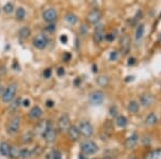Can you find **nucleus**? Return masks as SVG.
Instances as JSON below:
<instances>
[{
	"label": "nucleus",
	"mask_w": 161,
	"mask_h": 159,
	"mask_svg": "<svg viewBox=\"0 0 161 159\" xmlns=\"http://www.w3.org/2000/svg\"><path fill=\"white\" fill-rule=\"evenodd\" d=\"M19 126H21V118L19 116L15 115L10 118V121L8 122L7 125V132L11 136H14L18 132L19 130Z\"/></svg>",
	"instance_id": "f257e3e1"
},
{
	"label": "nucleus",
	"mask_w": 161,
	"mask_h": 159,
	"mask_svg": "<svg viewBox=\"0 0 161 159\" xmlns=\"http://www.w3.org/2000/svg\"><path fill=\"white\" fill-rule=\"evenodd\" d=\"M16 92H17V84L16 83H11L8 87L5 88L4 92H3L2 100L7 103L11 102L14 99V97H15Z\"/></svg>",
	"instance_id": "f03ea898"
},
{
	"label": "nucleus",
	"mask_w": 161,
	"mask_h": 159,
	"mask_svg": "<svg viewBox=\"0 0 161 159\" xmlns=\"http://www.w3.org/2000/svg\"><path fill=\"white\" fill-rule=\"evenodd\" d=\"M98 151V145L94 141L86 140L81 144V152L83 155H92Z\"/></svg>",
	"instance_id": "7ed1b4c3"
},
{
	"label": "nucleus",
	"mask_w": 161,
	"mask_h": 159,
	"mask_svg": "<svg viewBox=\"0 0 161 159\" xmlns=\"http://www.w3.org/2000/svg\"><path fill=\"white\" fill-rule=\"evenodd\" d=\"M79 134L84 136L85 138H90L92 136V134H94V127H92V125L89 122L83 121L81 122V124L79 126Z\"/></svg>",
	"instance_id": "20e7f679"
},
{
	"label": "nucleus",
	"mask_w": 161,
	"mask_h": 159,
	"mask_svg": "<svg viewBox=\"0 0 161 159\" xmlns=\"http://www.w3.org/2000/svg\"><path fill=\"white\" fill-rule=\"evenodd\" d=\"M90 104L92 105H100L101 103L104 101V94H103L101 90H96V92H92L89 95L88 98Z\"/></svg>",
	"instance_id": "39448f33"
},
{
	"label": "nucleus",
	"mask_w": 161,
	"mask_h": 159,
	"mask_svg": "<svg viewBox=\"0 0 161 159\" xmlns=\"http://www.w3.org/2000/svg\"><path fill=\"white\" fill-rule=\"evenodd\" d=\"M70 128V117L67 113L62 114L58 121V131L59 132H66Z\"/></svg>",
	"instance_id": "423d86ee"
},
{
	"label": "nucleus",
	"mask_w": 161,
	"mask_h": 159,
	"mask_svg": "<svg viewBox=\"0 0 161 159\" xmlns=\"http://www.w3.org/2000/svg\"><path fill=\"white\" fill-rule=\"evenodd\" d=\"M32 43L36 49L43 50V49H45L47 43H49V39H47L46 36H44V34H38L37 37H34Z\"/></svg>",
	"instance_id": "0eeeda50"
},
{
	"label": "nucleus",
	"mask_w": 161,
	"mask_h": 159,
	"mask_svg": "<svg viewBox=\"0 0 161 159\" xmlns=\"http://www.w3.org/2000/svg\"><path fill=\"white\" fill-rule=\"evenodd\" d=\"M49 126H51V123L49 121H40L38 124H37L36 128H34V134L36 136H43L44 132L47 130Z\"/></svg>",
	"instance_id": "6e6552de"
},
{
	"label": "nucleus",
	"mask_w": 161,
	"mask_h": 159,
	"mask_svg": "<svg viewBox=\"0 0 161 159\" xmlns=\"http://www.w3.org/2000/svg\"><path fill=\"white\" fill-rule=\"evenodd\" d=\"M43 20L47 23H54L57 20V12L55 9H47L42 14Z\"/></svg>",
	"instance_id": "1a4fd4ad"
},
{
	"label": "nucleus",
	"mask_w": 161,
	"mask_h": 159,
	"mask_svg": "<svg viewBox=\"0 0 161 159\" xmlns=\"http://www.w3.org/2000/svg\"><path fill=\"white\" fill-rule=\"evenodd\" d=\"M42 136H43L44 140H45L47 143H53V142L55 141V139H56V130H55L52 126H49V128H47V130L44 132V134Z\"/></svg>",
	"instance_id": "9d476101"
},
{
	"label": "nucleus",
	"mask_w": 161,
	"mask_h": 159,
	"mask_svg": "<svg viewBox=\"0 0 161 159\" xmlns=\"http://www.w3.org/2000/svg\"><path fill=\"white\" fill-rule=\"evenodd\" d=\"M101 12L99 10H94L87 15V22L89 24H97L101 20Z\"/></svg>",
	"instance_id": "9b49d317"
},
{
	"label": "nucleus",
	"mask_w": 161,
	"mask_h": 159,
	"mask_svg": "<svg viewBox=\"0 0 161 159\" xmlns=\"http://www.w3.org/2000/svg\"><path fill=\"white\" fill-rule=\"evenodd\" d=\"M138 142H139V136L136 134H133L132 136H130L126 140V143H125L126 148H128V149L133 148V147L138 144Z\"/></svg>",
	"instance_id": "f8f14e48"
},
{
	"label": "nucleus",
	"mask_w": 161,
	"mask_h": 159,
	"mask_svg": "<svg viewBox=\"0 0 161 159\" xmlns=\"http://www.w3.org/2000/svg\"><path fill=\"white\" fill-rule=\"evenodd\" d=\"M140 102H141V104L143 105V106L147 108V106H151V105L153 104L154 98H153V96H151V94H143V95L141 96V98H140Z\"/></svg>",
	"instance_id": "ddd939ff"
},
{
	"label": "nucleus",
	"mask_w": 161,
	"mask_h": 159,
	"mask_svg": "<svg viewBox=\"0 0 161 159\" xmlns=\"http://www.w3.org/2000/svg\"><path fill=\"white\" fill-rule=\"evenodd\" d=\"M68 136L72 141H77L79 138V128L75 126H70V128L68 129Z\"/></svg>",
	"instance_id": "4468645a"
},
{
	"label": "nucleus",
	"mask_w": 161,
	"mask_h": 159,
	"mask_svg": "<svg viewBox=\"0 0 161 159\" xmlns=\"http://www.w3.org/2000/svg\"><path fill=\"white\" fill-rule=\"evenodd\" d=\"M42 116V110L40 106H38V105H36V106H33L32 109L30 110V112H29V117L31 118V119H39V118Z\"/></svg>",
	"instance_id": "2eb2a0df"
},
{
	"label": "nucleus",
	"mask_w": 161,
	"mask_h": 159,
	"mask_svg": "<svg viewBox=\"0 0 161 159\" xmlns=\"http://www.w3.org/2000/svg\"><path fill=\"white\" fill-rule=\"evenodd\" d=\"M104 38H105V34H104V32H103V29L101 28V27L96 29L95 34H94V41H95L96 43L99 44L103 41V39Z\"/></svg>",
	"instance_id": "dca6fc26"
},
{
	"label": "nucleus",
	"mask_w": 161,
	"mask_h": 159,
	"mask_svg": "<svg viewBox=\"0 0 161 159\" xmlns=\"http://www.w3.org/2000/svg\"><path fill=\"white\" fill-rule=\"evenodd\" d=\"M11 146L8 142H1L0 143V154L4 157H8L10 155Z\"/></svg>",
	"instance_id": "f3484780"
},
{
	"label": "nucleus",
	"mask_w": 161,
	"mask_h": 159,
	"mask_svg": "<svg viewBox=\"0 0 161 159\" xmlns=\"http://www.w3.org/2000/svg\"><path fill=\"white\" fill-rule=\"evenodd\" d=\"M145 159H161V148L148 152L145 155Z\"/></svg>",
	"instance_id": "a211bd4d"
},
{
	"label": "nucleus",
	"mask_w": 161,
	"mask_h": 159,
	"mask_svg": "<svg viewBox=\"0 0 161 159\" xmlns=\"http://www.w3.org/2000/svg\"><path fill=\"white\" fill-rule=\"evenodd\" d=\"M129 47H130V39L128 36H125L121 39V50L125 54H127L129 51Z\"/></svg>",
	"instance_id": "6ab92c4d"
},
{
	"label": "nucleus",
	"mask_w": 161,
	"mask_h": 159,
	"mask_svg": "<svg viewBox=\"0 0 161 159\" xmlns=\"http://www.w3.org/2000/svg\"><path fill=\"white\" fill-rule=\"evenodd\" d=\"M116 125L118 126V127H120V128H124V127H126L127 126V124H128V119L126 118V116L124 115H118L117 117H116V121H115Z\"/></svg>",
	"instance_id": "aec40b11"
},
{
	"label": "nucleus",
	"mask_w": 161,
	"mask_h": 159,
	"mask_svg": "<svg viewBox=\"0 0 161 159\" xmlns=\"http://www.w3.org/2000/svg\"><path fill=\"white\" fill-rule=\"evenodd\" d=\"M109 83H110V79H109V76H106V75H100L97 79V84L99 85V86H101V87L107 86Z\"/></svg>",
	"instance_id": "412c9836"
},
{
	"label": "nucleus",
	"mask_w": 161,
	"mask_h": 159,
	"mask_svg": "<svg viewBox=\"0 0 161 159\" xmlns=\"http://www.w3.org/2000/svg\"><path fill=\"white\" fill-rule=\"evenodd\" d=\"M64 20L69 25H75L77 23V17L73 14V13H68L66 16H64Z\"/></svg>",
	"instance_id": "4be33fe9"
},
{
	"label": "nucleus",
	"mask_w": 161,
	"mask_h": 159,
	"mask_svg": "<svg viewBox=\"0 0 161 159\" xmlns=\"http://www.w3.org/2000/svg\"><path fill=\"white\" fill-rule=\"evenodd\" d=\"M145 122H146V124H147V125L153 126V125H155L157 122H158V117H157V116L155 115L154 113H151V114H148V115L146 116Z\"/></svg>",
	"instance_id": "5701e85b"
},
{
	"label": "nucleus",
	"mask_w": 161,
	"mask_h": 159,
	"mask_svg": "<svg viewBox=\"0 0 161 159\" xmlns=\"http://www.w3.org/2000/svg\"><path fill=\"white\" fill-rule=\"evenodd\" d=\"M139 108H140V105H139V103L136 102V101H130V102L128 103V111L130 112V113H136L139 111Z\"/></svg>",
	"instance_id": "b1692460"
},
{
	"label": "nucleus",
	"mask_w": 161,
	"mask_h": 159,
	"mask_svg": "<svg viewBox=\"0 0 161 159\" xmlns=\"http://www.w3.org/2000/svg\"><path fill=\"white\" fill-rule=\"evenodd\" d=\"M32 139H33L32 132H31V131H26L25 134H23V136H22V142L25 144L30 143V142L32 141Z\"/></svg>",
	"instance_id": "393cba45"
},
{
	"label": "nucleus",
	"mask_w": 161,
	"mask_h": 159,
	"mask_svg": "<svg viewBox=\"0 0 161 159\" xmlns=\"http://www.w3.org/2000/svg\"><path fill=\"white\" fill-rule=\"evenodd\" d=\"M143 34H144V25H139L138 28H136V40L139 41L141 39L143 38Z\"/></svg>",
	"instance_id": "a878e982"
},
{
	"label": "nucleus",
	"mask_w": 161,
	"mask_h": 159,
	"mask_svg": "<svg viewBox=\"0 0 161 159\" xmlns=\"http://www.w3.org/2000/svg\"><path fill=\"white\" fill-rule=\"evenodd\" d=\"M31 31L30 29H29V27H23V28H21V30H19V37L23 39H26L28 38L29 36H30Z\"/></svg>",
	"instance_id": "bb28decb"
},
{
	"label": "nucleus",
	"mask_w": 161,
	"mask_h": 159,
	"mask_svg": "<svg viewBox=\"0 0 161 159\" xmlns=\"http://www.w3.org/2000/svg\"><path fill=\"white\" fill-rule=\"evenodd\" d=\"M31 156H32V152L28 148H23V149H21V152H19V157L23 159L29 158V157H31Z\"/></svg>",
	"instance_id": "cd10ccee"
},
{
	"label": "nucleus",
	"mask_w": 161,
	"mask_h": 159,
	"mask_svg": "<svg viewBox=\"0 0 161 159\" xmlns=\"http://www.w3.org/2000/svg\"><path fill=\"white\" fill-rule=\"evenodd\" d=\"M26 15V11L24 8H18L16 10V18H17L18 21H23L24 18H25Z\"/></svg>",
	"instance_id": "c85d7f7f"
},
{
	"label": "nucleus",
	"mask_w": 161,
	"mask_h": 159,
	"mask_svg": "<svg viewBox=\"0 0 161 159\" xmlns=\"http://www.w3.org/2000/svg\"><path fill=\"white\" fill-rule=\"evenodd\" d=\"M19 149H18V147L16 146H11V149H10V155L9 156L12 157V158H17V157H19Z\"/></svg>",
	"instance_id": "c756f323"
},
{
	"label": "nucleus",
	"mask_w": 161,
	"mask_h": 159,
	"mask_svg": "<svg viewBox=\"0 0 161 159\" xmlns=\"http://www.w3.org/2000/svg\"><path fill=\"white\" fill-rule=\"evenodd\" d=\"M13 9H14V7H13L12 3L8 2V3H5L4 7H3V12L7 13V14H10V13L13 12Z\"/></svg>",
	"instance_id": "7c9ffc66"
},
{
	"label": "nucleus",
	"mask_w": 161,
	"mask_h": 159,
	"mask_svg": "<svg viewBox=\"0 0 161 159\" xmlns=\"http://www.w3.org/2000/svg\"><path fill=\"white\" fill-rule=\"evenodd\" d=\"M22 103V99L21 98H17L16 100H14L12 102V104H11V106H10V110H12V111H15L16 109L19 106V104Z\"/></svg>",
	"instance_id": "2f4dec72"
},
{
	"label": "nucleus",
	"mask_w": 161,
	"mask_h": 159,
	"mask_svg": "<svg viewBox=\"0 0 161 159\" xmlns=\"http://www.w3.org/2000/svg\"><path fill=\"white\" fill-rule=\"evenodd\" d=\"M51 159H62V156L59 151H53L51 155Z\"/></svg>",
	"instance_id": "473e14b6"
},
{
	"label": "nucleus",
	"mask_w": 161,
	"mask_h": 159,
	"mask_svg": "<svg viewBox=\"0 0 161 159\" xmlns=\"http://www.w3.org/2000/svg\"><path fill=\"white\" fill-rule=\"evenodd\" d=\"M45 30L46 31H49V32H54V31L56 30V27H55V25H49L47 27L45 28Z\"/></svg>",
	"instance_id": "72a5a7b5"
},
{
	"label": "nucleus",
	"mask_w": 161,
	"mask_h": 159,
	"mask_svg": "<svg viewBox=\"0 0 161 159\" xmlns=\"http://www.w3.org/2000/svg\"><path fill=\"white\" fill-rule=\"evenodd\" d=\"M118 58V53L117 52H112L110 55V59L111 60H116Z\"/></svg>",
	"instance_id": "f704fd0d"
},
{
	"label": "nucleus",
	"mask_w": 161,
	"mask_h": 159,
	"mask_svg": "<svg viewBox=\"0 0 161 159\" xmlns=\"http://www.w3.org/2000/svg\"><path fill=\"white\" fill-rule=\"evenodd\" d=\"M51 74H52V70L51 69H46L45 71L43 72V75H44V77H45V79H49V77L51 76Z\"/></svg>",
	"instance_id": "c9c22d12"
},
{
	"label": "nucleus",
	"mask_w": 161,
	"mask_h": 159,
	"mask_svg": "<svg viewBox=\"0 0 161 159\" xmlns=\"http://www.w3.org/2000/svg\"><path fill=\"white\" fill-rule=\"evenodd\" d=\"M64 73H66V71H64V68H58V70H57V75L58 76H64Z\"/></svg>",
	"instance_id": "e433bc0d"
},
{
	"label": "nucleus",
	"mask_w": 161,
	"mask_h": 159,
	"mask_svg": "<svg viewBox=\"0 0 161 159\" xmlns=\"http://www.w3.org/2000/svg\"><path fill=\"white\" fill-rule=\"evenodd\" d=\"M115 39V36H113V34H106L105 36V40H107V41H113Z\"/></svg>",
	"instance_id": "4c0bfd02"
},
{
	"label": "nucleus",
	"mask_w": 161,
	"mask_h": 159,
	"mask_svg": "<svg viewBox=\"0 0 161 159\" xmlns=\"http://www.w3.org/2000/svg\"><path fill=\"white\" fill-rule=\"evenodd\" d=\"M60 41H61L64 44H66L67 42H68V37H67L66 34H62V36L60 37Z\"/></svg>",
	"instance_id": "58836bf2"
},
{
	"label": "nucleus",
	"mask_w": 161,
	"mask_h": 159,
	"mask_svg": "<svg viewBox=\"0 0 161 159\" xmlns=\"http://www.w3.org/2000/svg\"><path fill=\"white\" fill-rule=\"evenodd\" d=\"M64 62H68V60H70V59H71V54H69V53H66V54L64 55Z\"/></svg>",
	"instance_id": "ea45409f"
},
{
	"label": "nucleus",
	"mask_w": 161,
	"mask_h": 159,
	"mask_svg": "<svg viewBox=\"0 0 161 159\" xmlns=\"http://www.w3.org/2000/svg\"><path fill=\"white\" fill-rule=\"evenodd\" d=\"M54 104H55V103H54V101H52V100H47V101H46V105H47L49 108H52V106H54Z\"/></svg>",
	"instance_id": "a19ab883"
},
{
	"label": "nucleus",
	"mask_w": 161,
	"mask_h": 159,
	"mask_svg": "<svg viewBox=\"0 0 161 159\" xmlns=\"http://www.w3.org/2000/svg\"><path fill=\"white\" fill-rule=\"evenodd\" d=\"M5 72H7V70H5V67H0V75H3L5 74Z\"/></svg>",
	"instance_id": "79ce46f5"
},
{
	"label": "nucleus",
	"mask_w": 161,
	"mask_h": 159,
	"mask_svg": "<svg viewBox=\"0 0 161 159\" xmlns=\"http://www.w3.org/2000/svg\"><path fill=\"white\" fill-rule=\"evenodd\" d=\"M23 105L24 106H29V105H30V101H29L28 99H25V100L23 101Z\"/></svg>",
	"instance_id": "37998d69"
},
{
	"label": "nucleus",
	"mask_w": 161,
	"mask_h": 159,
	"mask_svg": "<svg viewBox=\"0 0 161 159\" xmlns=\"http://www.w3.org/2000/svg\"><path fill=\"white\" fill-rule=\"evenodd\" d=\"M134 60H136V59H134V58H130V59H129V62H128L129 66H131V64H134Z\"/></svg>",
	"instance_id": "c03bdc74"
},
{
	"label": "nucleus",
	"mask_w": 161,
	"mask_h": 159,
	"mask_svg": "<svg viewBox=\"0 0 161 159\" xmlns=\"http://www.w3.org/2000/svg\"><path fill=\"white\" fill-rule=\"evenodd\" d=\"M79 159H86V156H85V155H83V154H81L79 156Z\"/></svg>",
	"instance_id": "a18cd8bd"
},
{
	"label": "nucleus",
	"mask_w": 161,
	"mask_h": 159,
	"mask_svg": "<svg viewBox=\"0 0 161 159\" xmlns=\"http://www.w3.org/2000/svg\"><path fill=\"white\" fill-rule=\"evenodd\" d=\"M79 84H81V80L76 79V80H75V85H79Z\"/></svg>",
	"instance_id": "49530a36"
},
{
	"label": "nucleus",
	"mask_w": 161,
	"mask_h": 159,
	"mask_svg": "<svg viewBox=\"0 0 161 159\" xmlns=\"http://www.w3.org/2000/svg\"><path fill=\"white\" fill-rule=\"evenodd\" d=\"M103 159H111V158H107V157H106V158H103Z\"/></svg>",
	"instance_id": "de8ad7c7"
},
{
	"label": "nucleus",
	"mask_w": 161,
	"mask_h": 159,
	"mask_svg": "<svg viewBox=\"0 0 161 159\" xmlns=\"http://www.w3.org/2000/svg\"><path fill=\"white\" fill-rule=\"evenodd\" d=\"M130 159H136V158H130Z\"/></svg>",
	"instance_id": "09e8293b"
},
{
	"label": "nucleus",
	"mask_w": 161,
	"mask_h": 159,
	"mask_svg": "<svg viewBox=\"0 0 161 159\" xmlns=\"http://www.w3.org/2000/svg\"><path fill=\"white\" fill-rule=\"evenodd\" d=\"M95 159H97V158H95Z\"/></svg>",
	"instance_id": "8fccbe9b"
}]
</instances>
